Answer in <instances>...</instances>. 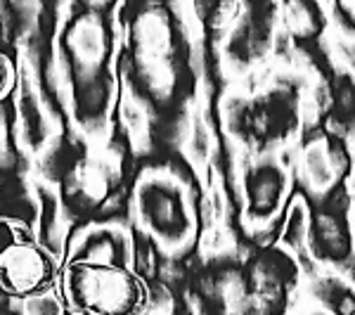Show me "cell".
<instances>
[{
	"instance_id": "277c9868",
	"label": "cell",
	"mask_w": 355,
	"mask_h": 315,
	"mask_svg": "<svg viewBox=\"0 0 355 315\" xmlns=\"http://www.w3.org/2000/svg\"><path fill=\"white\" fill-rule=\"evenodd\" d=\"M279 192H282V176L277 173V169L272 166H263L256 173V178L249 185V199L256 209L261 211H272L277 206Z\"/></svg>"
},
{
	"instance_id": "7a4b0ae2",
	"label": "cell",
	"mask_w": 355,
	"mask_h": 315,
	"mask_svg": "<svg viewBox=\"0 0 355 315\" xmlns=\"http://www.w3.org/2000/svg\"><path fill=\"white\" fill-rule=\"evenodd\" d=\"M60 268L48 249L33 239H19L0 251V291L12 299H33L55 287Z\"/></svg>"
},
{
	"instance_id": "6da1fadb",
	"label": "cell",
	"mask_w": 355,
	"mask_h": 315,
	"mask_svg": "<svg viewBox=\"0 0 355 315\" xmlns=\"http://www.w3.org/2000/svg\"><path fill=\"white\" fill-rule=\"evenodd\" d=\"M60 284L67 306L78 315H140L147 306L145 282L119 263L71 261Z\"/></svg>"
},
{
	"instance_id": "3957f363",
	"label": "cell",
	"mask_w": 355,
	"mask_h": 315,
	"mask_svg": "<svg viewBox=\"0 0 355 315\" xmlns=\"http://www.w3.org/2000/svg\"><path fill=\"white\" fill-rule=\"evenodd\" d=\"M140 211L152 230L166 239H180L190 228V216H187L180 192L171 185L154 182V185L142 187Z\"/></svg>"
},
{
	"instance_id": "5b68a950",
	"label": "cell",
	"mask_w": 355,
	"mask_h": 315,
	"mask_svg": "<svg viewBox=\"0 0 355 315\" xmlns=\"http://www.w3.org/2000/svg\"><path fill=\"white\" fill-rule=\"evenodd\" d=\"M17 85V67L5 53H0V102L5 100Z\"/></svg>"
},
{
	"instance_id": "8992f818",
	"label": "cell",
	"mask_w": 355,
	"mask_h": 315,
	"mask_svg": "<svg viewBox=\"0 0 355 315\" xmlns=\"http://www.w3.org/2000/svg\"><path fill=\"white\" fill-rule=\"evenodd\" d=\"M26 235L21 232V225L10 219H0V251H5L10 247V244L19 242V239H24Z\"/></svg>"
}]
</instances>
